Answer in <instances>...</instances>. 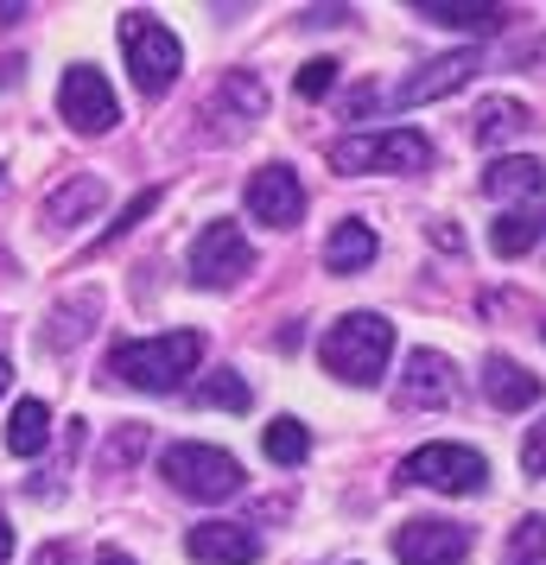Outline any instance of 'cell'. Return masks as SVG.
Returning a JSON list of instances; mask_svg holds the SVG:
<instances>
[{
	"mask_svg": "<svg viewBox=\"0 0 546 565\" xmlns=\"http://www.w3.org/2000/svg\"><path fill=\"white\" fill-rule=\"evenodd\" d=\"M324 89H338V64H331V57H312V64L299 71V96H306V103H318Z\"/></svg>",
	"mask_w": 546,
	"mask_h": 565,
	"instance_id": "cell-29",
	"label": "cell"
},
{
	"mask_svg": "<svg viewBox=\"0 0 546 565\" xmlns=\"http://www.w3.org/2000/svg\"><path fill=\"white\" fill-rule=\"evenodd\" d=\"M400 565H464L470 559V527L464 521H407L394 534Z\"/></svg>",
	"mask_w": 546,
	"mask_h": 565,
	"instance_id": "cell-10",
	"label": "cell"
},
{
	"mask_svg": "<svg viewBox=\"0 0 546 565\" xmlns=\"http://www.w3.org/2000/svg\"><path fill=\"white\" fill-rule=\"evenodd\" d=\"M248 216L267 223V230H292L299 216H306V184L292 166H260L255 179H248Z\"/></svg>",
	"mask_w": 546,
	"mask_h": 565,
	"instance_id": "cell-11",
	"label": "cell"
},
{
	"mask_svg": "<svg viewBox=\"0 0 546 565\" xmlns=\"http://www.w3.org/2000/svg\"><path fill=\"white\" fill-rule=\"evenodd\" d=\"M527 128H534V115H527L515 96H483V108H477V140H483V147H508V140H521Z\"/></svg>",
	"mask_w": 546,
	"mask_h": 565,
	"instance_id": "cell-21",
	"label": "cell"
},
{
	"mask_svg": "<svg viewBox=\"0 0 546 565\" xmlns=\"http://www.w3.org/2000/svg\"><path fill=\"white\" fill-rule=\"evenodd\" d=\"M96 311H103V292H96V286H83L77 299H64V306L52 311V331H45V343H52V350H71V343H83Z\"/></svg>",
	"mask_w": 546,
	"mask_h": 565,
	"instance_id": "cell-23",
	"label": "cell"
},
{
	"mask_svg": "<svg viewBox=\"0 0 546 565\" xmlns=\"http://www.w3.org/2000/svg\"><path fill=\"white\" fill-rule=\"evenodd\" d=\"M159 477L179 489V495H191V502H229V495H242V463L223 451V445H197V438H179V445H165L159 451Z\"/></svg>",
	"mask_w": 546,
	"mask_h": 565,
	"instance_id": "cell-3",
	"label": "cell"
},
{
	"mask_svg": "<svg viewBox=\"0 0 546 565\" xmlns=\"http://www.w3.org/2000/svg\"><path fill=\"white\" fill-rule=\"evenodd\" d=\"M204 362V337L197 331H165V337H121L108 350L103 375L108 382H128L140 394H179Z\"/></svg>",
	"mask_w": 546,
	"mask_h": 565,
	"instance_id": "cell-1",
	"label": "cell"
},
{
	"mask_svg": "<svg viewBox=\"0 0 546 565\" xmlns=\"http://www.w3.org/2000/svg\"><path fill=\"white\" fill-rule=\"evenodd\" d=\"M32 565H77V546H71V540H52V546L32 553Z\"/></svg>",
	"mask_w": 546,
	"mask_h": 565,
	"instance_id": "cell-31",
	"label": "cell"
},
{
	"mask_svg": "<svg viewBox=\"0 0 546 565\" xmlns=\"http://www.w3.org/2000/svg\"><path fill=\"white\" fill-rule=\"evenodd\" d=\"M45 445H52V407L45 401H20L13 419H7V451L13 458H39Z\"/></svg>",
	"mask_w": 546,
	"mask_h": 565,
	"instance_id": "cell-22",
	"label": "cell"
},
{
	"mask_svg": "<svg viewBox=\"0 0 546 565\" xmlns=\"http://www.w3.org/2000/svg\"><path fill=\"white\" fill-rule=\"evenodd\" d=\"M419 20L432 26H451V32H502L508 26V7H477V0H419Z\"/></svg>",
	"mask_w": 546,
	"mask_h": 565,
	"instance_id": "cell-18",
	"label": "cell"
},
{
	"mask_svg": "<svg viewBox=\"0 0 546 565\" xmlns=\"http://www.w3.org/2000/svg\"><path fill=\"white\" fill-rule=\"evenodd\" d=\"M57 115L71 121L77 134H108L121 121V108H115V89L96 64H71L64 83H57Z\"/></svg>",
	"mask_w": 546,
	"mask_h": 565,
	"instance_id": "cell-9",
	"label": "cell"
},
{
	"mask_svg": "<svg viewBox=\"0 0 546 565\" xmlns=\"http://www.w3.org/2000/svg\"><path fill=\"white\" fill-rule=\"evenodd\" d=\"M483 394H490V407L521 413V407H534V401H540V375L495 350V356H483Z\"/></svg>",
	"mask_w": 546,
	"mask_h": 565,
	"instance_id": "cell-15",
	"label": "cell"
},
{
	"mask_svg": "<svg viewBox=\"0 0 546 565\" xmlns=\"http://www.w3.org/2000/svg\"><path fill=\"white\" fill-rule=\"evenodd\" d=\"M121 52H128V77L140 96H165L184 71L179 32L159 26L153 13H121Z\"/></svg>",
	"mask_w": 546,
	"mask_h": 565,
	"instance_id": "cell-4",
	"label": "cell"
},
{
	"mask_svg": "<svg viewBox=\"0 0 546 565\" xmlns=\"http://www.w3.org/2000/svg\"><path fill=\"white\" fill-rule=\"evenodd\" d=\"M375 255H382V235L368 230V223H356V216L338 223L331 242H324V267H331V274H363Z\"/></svg>",
	"mask_w": 546,
	"mask_h": 565,
	"instance_id": "cell-19",
	"label": "cell"
},
{
	"mask_svg": "<svg viewBox=\"0 0 546 565\" xmlns=\"http://www.w3.org/2000/svg\"><path fill=\"white\" fill-rule=\"evenodd\" d=\"M458 401V375L439 350H414L407 375H400V407H451Z\"/></svg>",
	"mask_w": 546,
	"mask_h": 565,
	"instance_id": "cell-14",
	"label": "cell"
},
{
	"mask_svg": "<svg viewBox=\"0 0 546 565\" xmlns=\"http://www.w3.org/2000/svg\"><path fill=\"white\" fill-rule=\"evenodd\" d=\"M540 235H546V204H515V210H502V216H495L490 248L502 260H515V255H527Z\"/></svg>",
	"mask_w": 546,
	"mask_h": 565,
	"instance_id": "cell-20",
	"label": "cell"
},
{
	"mask_svg": "<svg viewBox=\"0 0 546 565\" xmlns=\"http://www.w3.org/2000/svg\"><path fill=\"white\" fill-rule=\"evenodd\" d=\"M184 267H191V280L204 292H229V286H242L255 274V248H248V235L235 223H204L197 242H191V255H184Z\"/></svg>",
	"mask_w": 546,
	"mask_h": 565,
	"instance_id": "cell-8",
	"label": "cell"
},
{
	"mask_svg": "<svg viewBox=\"0 0 546 565\" xmlns=\"http://www.w3.org/2000/svg\"><path fill=\"white\" fill-rule=\"evenodd\" d=\"M159 210V191H140V198H133L128 210H121V216H115V223H108V235H103V248H115V242H121V235L133 230V223H140V216H153Z\"/></svg>",
	"mask_w": 546,
	"mask_h": 565,
	"instance_id": "cell-28",
	"label": "cell"
},
{
	"mask_svg": "<svg viewBox=\"0 0 546 565\" xmlns=\"http://www.w3.org/2000/svg\"><path fill=\"white\" fill-rule=\"evenodd\" d=\"M197 401H204V407H229V413H248V407H255V394H248V382H242L235 369H216V375H204V382H197Z\"/></svg>",
	"mask_w": 546,
	"mask_h": 565,
	"instance_id": "cell-26",
	"label": "cell"
},
{
	"mask_svg": "<svg viewBox=\"0 0 546 565\" xmlns=\"http://www.w3.org/2000/svg\"><path fill=\"white\" fill-rule=\"evenodd\" d=\"M400 483L432 489V495H483V489H490V458H483V451H470V445L439 438V445H419V451H407V463H400Z\"/></svg>",
	"mask_w": 546,
	"mask_h": 565,
	"instance_id": "cell-6",
	"label": "cell"
},
{
	"mask_svg": "<svg viewBox=\"0 0 546 565\" xmlns=\"http://www.w3.org/2000/svg\"><path fill=\"white\" fill-rule=\"evenodd\" d=\"M103 204H108V184L96 179V172H83V179H64L52 198H45V223H52V230H77V223H89Z\"/></svg>",
	"mask_w": 546,
	"mask_h": 565,
	"instance_id": "cell-17",
	"label": "cell"
},
{
	"mask_svg": "<svg viewBox=\"0 0 546 565\" xmlns=\"http://www.w3.org/2000/svg\"><path fill=\"white\" fill-rule=\"evenodd\" d=\"M331 166L350 172V179H368V172H419V166H432V140L419 128L343 134L338 147H331Z\"/></svg>",
	"mask_w": 546,
	"mask_h": 565,
	"instance_id": "cell-5",
	"label": "cell"
},
{
	"mask_svg": "<svg viewBox=\"0 0 546 565\" xmlns=\"http://www.w3.org/2000/svg\"><path fill=\"white\" fill-rule=\"evenodd\" d=\"M502 565H546V514H521L515 527H508Z\"/></svg>",
	"mask_w": 546,
	"mask_h": 565,
	"instance_id": "cell-24",
	"label": "cell"
},
{
	"mask_svg": "<svg viewBox=\"0 0 546 565\" xmlns=\"http://www.w3.org/2000/svg\"><path fill=\"white\" fill-rule=\"evenodd\" d=\"M483 71V52H445V57H432V64H419L414 77L400 83V89H356L350 96V115H368V108H414V103H439V96H451V89H464L470 77Z\"/></svg>",
	"mask_w": 546,
	"mask_h": 565,
	"instance_id": "cell-7",
	"label": "cell"
},
{
	"mask_svg": "<svg viewBox=\"0 0 546 565\" xmlns=\"http://www.w3.org/2000/svg\"><path fill=\"white\" fill-rule=\"evenodd\" d=\"M260 108H267V89H260V77L255 71H229V83H223V89H216V96H210V121H216V128L210 134H248L260 121Z\"/></svg>",
	"mask_w": 546,
	"mask_h": 565,
	"instance_id": "cell-13",
	"label": "cell"
},
{
	"mask_svg": "<svg viewBox=\"0 0 546 565\" xmlns=\"http://www.w3.org/2000/svg\"><path fill=\"white\" fill-rule=\"evenodd\" d=\"M147 445H153V433L147 426H121V433L108 438V451H103V470H121V463H133V458H147Z\"/></svg>",
	"mask_w": 546,
	"mask_h": 565,
	"instance_id": "cell-27",
	"label": "cell"
},
{
	"mask_svg": "<svg viewBox=\"0 0 546 565\" xmlns=\"http://www.w3.org/2000/svg\"><path fill=\"white\" fill-rule=\"evenodd\" d=\"M7 382H13V362L0 356V394H7Z\"/></svg>",
	"mask_w": 546,
	"mask_h": 565,
	"instance_id": "cell-34",
	"label": "cell"
},
{
	"mask_svg": "<svg viewBox=\"0 0 546 565\" xmlns=\"http://www.w3.org/2000/svg\"><path fill=\"white\" fill-rule=\"evenodd\" d=\"M483 198H495V204H508V198H521V204H546V166L540 159H495V166H483Z\"/></svg>",
	"mask_w": 546,
	"mask_h": 565,
	"instance_id": "cell-16",
	"label": "cell"
},
{
	"mask_svg": "<svg viewBox=\"0 0 546 565\" xmlns=\"http://www.w3.org/2000/svg\"><path fill=\"white\" fill-rule=\"evenodd\" d=\"M13 559V527H7V514H0V565Z\"/></svg>",
	"mask_w": 546,
	"mask_h": 565,
	"instance_id": "cell-32",
	"label": "cell"
},
{
	"mask_svg": "<svg viewBox=\"0 0 546 565\" xmlns=\"http://www.w3.org/2000/svg\"><path fill=\"white\" fill-rule=\"evenodd\" d=\"M521 470L527 477H546V419H534V433L521 438Z\"/></svg>",
	"mask_w": 546,
	"mask_h": 565,
	"instance_id": "cell-30",
	"label": "cell"
},
{
	"mask_svg": "<svg viewBox=\"0 0 546 565\" xmlns=\"http://www.w3.org/2000/svg\"><path fill=\"white\" fill-rule=\"evenodd\" d=\"M388 356H394V324L382 311H343L324 331V343H318L324 375H338L350 387H375L388 375Z\"/></svg>",
	"mask_w": 546,
	"mask_h": 565,
	"instance_id": "cell-2",
	"label": "cell"
},
{
	"mask_svg": "<svg viewBox=\"0 0 546 565\" xmlns=\"http://www.w3.org/2000/svg\"><path fill=\"white\" fill-rule=\"evenodd\" d=\"M184 553L197 565H255L260 559V534L242 521H197L184 534Z\"/></svg>",
	"mask_w": 546,
	"mask_h": 565,
	"instance_id": "cell-12",
	"label": "cell"
},
{
	"mask_svg": "<svg viewBox=\"0 0 546 565\" xmlns=\"http://www.w3.org/2000/svg\"><path fill=\"white\" fill-rule=\"evenodd\" d=\"M260 445H267V458L274 463H306L312 458V433H306L299 419H274V426L260 433Z\"/></svg>",
	"mask_w": 546,
	"mask_h": 565,
	"instance_id": "cell-25",
	"label": "cell"
},
{
	"mask_svg": "<svg viewBox=\"0 0 546 565\" xmlns=\"http://www.w3.org/2000/svg\"><path fill=\"white\" fill-rule=\"evenodd\" d=\"M96 565H133V559L121 553V546H103V553H96Z\"/></svg>",
	"mask_w": 546,
	"mask_h": 565,
	"instance_id": "cell-33",
	"label": "cell"
}]
</instances>
